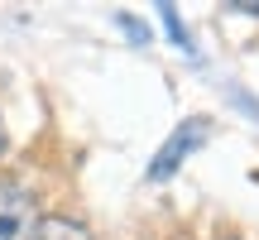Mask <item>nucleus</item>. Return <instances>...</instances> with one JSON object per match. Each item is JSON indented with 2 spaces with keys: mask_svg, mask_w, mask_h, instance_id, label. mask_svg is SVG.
Instances as JSON below:
<instances>
[{
  "mask_svg": "<svg viewBox=\"0 0 259 240\" xmlns=\"http://www.w3.org/2000/svg\"><path fill=\"white\" fill-rule=\"evenodd\" d=\"M38 212L19 183H0V240H34Z\"/></svg>",
  "mask_w": 259,
  "mask_h": 240,
  "instance_id": "nucleus-2",
  "label": "nucleus"
},
{
  "mask_svg": "<svg viewBox=\"0 0 259 240\" xmlns=\"http://www.w3.org/2000/svg\"><path fill=\"white\" fill-rule=\"evenodd\" d=\"M158 15H163V24H168V34H173V44L183 48V53H192V34H187V24L178 19V5H158Z\"/></svg>",
  "mask_w": 259,
  "mask_h": 240,
  "instance_id": "nucleus-4",
  "label": "nucleus"
},
{
  "mask_svg": "<svg viewBox=\"0 0 259 240\" xmlns=\"http://www.w3.org/2000/svg\"><path fill=\"white\" fill-rule=\"evenodd\" d=\"M231 240H240V235H231Z\"/></svg>",
  "mask_w": 259,
  "mask_h": 240,
  "instance_id": "nucleus-7",
  "label": "nucleus"
},
{
  "mask_svg": "<svg viewBox=\"0 0 259 240\" xmlns=\"http://www.w3.org/2000/svg\"><path fill=\"white\" fill-rule=\"evenodd\" d=\"M34 240H87V231L72 226V221H63V216H48V221H38Z\"/></svg>",
  "mask_w": 259,
  "mask_h": 240,
  "instance_id": "nucleus-3",
  "label": "nucleus"
},
{
  "mask_svg": "<svg viewBox=\"0 0 259 240\" xmlns=\"http://www.w3.org/2000/svg\"><path fill=\"white\" fill-rule=\"evenodd\" d=\"M235 10H245V15H259V0H235Z\"/></svg>",
  "mask_w": 259,
  "mask_h": 240,
  "instance_id": "nucleus-5",
  "label": "nucleus"
},
{
  "mask_svg": "<svg viewBox=\"0 0 259 240\" xmlns=\"http://www.w3.org/2000/svg\"><path fill=\"white\" fill-rule=\"evenodd\" d=\"M0 149H5V125H0Z\"/></svg>",
  "mask_w": 259,
  "mask_h": 240,
  "instance_id": "nucleus-6",
  "label": "nucleus"
},
{
  "mask_svg": "<svg viewBox=\"0 0 259 240\" xmlns=\"http://www.w3.org/2000/svg\"><path fill=\"white\" fill-rule=\"evenodd\" d=\"M206 135H211V125H206L202 115L183 120V125H178L173 135L163 139V149L154 154V164H149V183H163V178H173L178 168H183V158H187V154H197V149L206 144Z\"/></svg>",
  "mask_w": 259,
  "mask_h": 240,
  "instance_id": "nucleus-1",
  "label": "nucleus"
}]
</instances>
